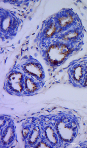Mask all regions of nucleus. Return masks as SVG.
I'll return each instance as SVG.
<instances>
[{
	"mask_svg": "<svg viewBox=\"0 0 87 148\" xmlns=\"http://www.w3.org/2000/svg\"><path fill=\"white\" fill-rule=\"evenodd\" d=\"M55 31V27H54V26L52 25L51 26V27L48 29L47 31V34L48 36H50L52 34H53Z\"/></svg>",
	"mask_w": 87,
	"mask_h": 148,
	"instance_id": "f03ea898",
	"label": "nucleus"
},
{
	"mask_svg": "<svg viewBox=\"0 0 87 148\" xmlns=\"http://www.w3.org/2000/svg\"><path fill=\"white\" fill-rule=\"evenodd\" d=\"M72 20V18L71 16H64L59 18V21L61 25L62 26H65L67 24L70 23Z\"/></svg>",
	"mask_w": 87,
	"mask_h": 148,
	"instance_id": "f257e3e1",
	"label": "nucleus"
}]
</instances>
